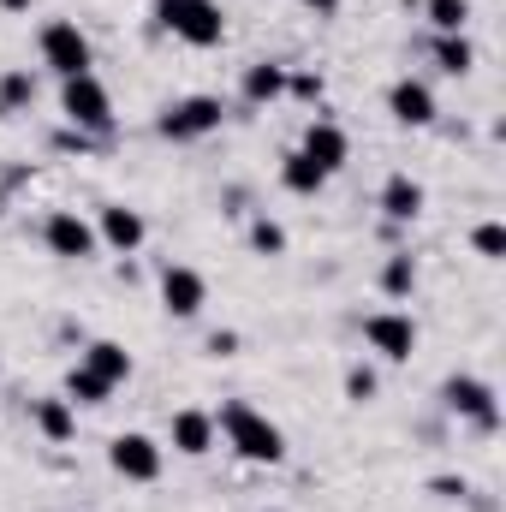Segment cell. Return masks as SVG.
Here are the masks:
<instances>
[{"mask_svg": "<svg viewBox=\"0 0 506 512\" xmlns=\"http://www.w3.org/2000/svg\"><path fill=\"white\" fill-rule=\"evenodd\" d=\"M203 304H209V280L197 268H185V262H167L161 268V310L179 316V322H191Z\"/></svg>", "mask_w": 506, "mask_h": 512, "instance_id": "30bf717a", "label": "cell"}, {"mask_svg": "<svg viewBox=\"0 0 506 512\" xmlns=\"http://www.w3.org/2000/svg\"><path fill=\"white\" fill-rule=\"evenodd\" d=\"M36 429L60 447V441H72L78 435V405L60 393V399H36Z\"/></svg>", "mask_w": 506, "mask_h": 512, "instance_id": "2e32d148", "label": "cell"}, {"mask_svg": "<svg viewBox=\"0 0 506 512\" xmlns=\"http://www.w3.org/2000/svg\"><path fill=\"white\" fill-rule=\"evenodd\" d=\"M42 245H48L54 256H66V262H90V256L102 251L96 221H84L78 209H54V215H48V227H42Z\"/></svg>", "mask_w": 506, "mask_h": 512, "instance_id": "52a82bcc", "label": "cell"}, {"mask_svg": "<svg viewBox=\"0 0 506 512\" xmlns=\"http://www.w3.org/2000/svg\"><path fill=\"white\" fill-rule=\"evenodd\" d=\"M429 24H435L441 36H465V24H471V0H429Z\"/></svg>", "mask_w": 506, "mask_h": 512, "instance_id": "603a6c76", "label": "cell"}, {"mask_svg": "<svg viewBox=\"0 0 506 512\" xmlns=\"http://www.w3.org/2000/svg\"><path fill=\"white\" fill-rule=\"evenodd\" d=\"M233 346H239L233 334H215V340H209V352H215V358H233Z\"/></svg>", "mask_w": 506, "mask_h": 512, "instance_id": "f1b7e54d", "label": "cell"}, {"mask_svg": "<svg viewBox=\"0 0 506 512\" xmlns=\"http://www.w3.org/2000/svg\"><path fill=\"white\" fill-rule=\"evenodd\" d=\"M304 6H316V12H334V6H340V0H304Z\"/></svg>", "mask_w": 506, "mask_h": 512, "instance_id": "f546056e", "label": "cell"}, {"mask_svg": "<svg viewBox=\"0 0 506 512\" xmlns=\"http://www.w3.org/2000/svg\"><path fill=\"white\" fill-rule=\"evenodd\" d=\"M381 292H387V298H411V292H417V256L411 251L387 256V262H381Z\"/></svg>", "mask_w": 506, "mask_h": 512, "instance_id": "ffe728a7", "label": "cell"}, {"mask_svg": "<svg viewBox=\"0 0 506 512\" xmlns=\"http://www.w3.org/2000/svg\"><path fill=\"white\" fill-rule=\"evenodd\" d=\"M441 405H447L453 417L477 423V429H501V405H495V387L483 382V376H447V382H441Z\"/></svg>", "mask_w": 506, "mask_h": 512, "instance_id": "5b68a950", "label": "cell"}, {"mask_svg": "<svg viewBox=\"0 0 506 512\" xmlns=\"http://www.w3.org/2000/svg\"><path fill=\"white\" fill-rule=\"evenodd\" d=\"M108 393H114V382H102L96 370L72 364V376H66V399H72V405H108Z\"/></svg>", "mask_w": 506, "mask_h": 512, "instance_id": "44dd1931", "label": "cell"}, {"mask_svg": "<svg viewBox=\"0 0 506 512\" xmlns=\"http://www.w3.org/2000/svg\"><path fill=\"white\" fill-rule=\"evenodd\" d=\"M381 209H387V221H417V215H423V185H417L411 173H387Z\"/></svg>", "mask_w": 506, "mask_h": 512, "instance_id": "9a60e30c", "label": "cell"}, {"mask_svg": "<svg viewBox=\"0 0 506 512\" xmlns=\"http://www.w3.org/2000/svg\"><path fill=\"white\" fill-rule=\"evenodd\" d=\"M36 102V78L30 72H6L0 78V114H18V108H30Z\"/></svg>", "mask_w": 506, "mask_h": 512, "instance_id": "cb8c5ba5", "label": "cell"}, {"mask_svg": "<svg viewBox=\"0 0 506 512\" xmlns=\"http://www.w3.org/2000/svg\"><path fill=\"white\" fill-rule=\"evenodd\" d=\"M0 6H6V12H24V6H30V0H0Z\"/></svg>", "mask_w": 506, "mask_h": 512, "instance_id": "4dcf8cb0", "label": "cell"}, {"mask_svg": "<svg viewBox=\"0 0 506 512\" xmlns=\"http://www.w3.org/2000/svg\"><path fill=\"white\" fill-rule=\"evenodd\" d=\"M60 114L78 131H114V96L96 72H78V78H60Z\"/></svg>", "mask_w": 506, "mask_h": 512, "instance_id": "3957f363", "label": "cell"}, {"mask_svg": "<svg viewBox=\"0 0 506 512\" xmlns=\"http://www.w3.org/2000/svg\"><path fill=\"white\" fill-rule=\"evenodd\" d=\"M96 239H102L108 251L131 256L143 239H149V227H143V215H137V209H126V203H108V209H102V221H96Z\"/></svg>", "mask_w": 506, "mask_h": 512, "instance_id": "4fadbf2b", "label": "cell"}, {"mask_svg": "<svg viewBox=\"0 0 506 512\" xmlns=\"http://www.w3.org/2000/svg\"><path fill=\"white\" fill-rule=\"evenodd\" d=\"M245 96L251 102H280L286 96V66L280 60H256L251 72H245Z\"/></svg>", "mask_w": 506, "mask_h": 512, "instance_id": "d6986e66", "label": "cell"}, {"mask_svg": "<svg viewBox=\"0 0 506 512\" xmlns=\"http://www.w3.org/2000/svg\"><path fill=\"white\" fill-rule=\"evenodd\" d=\"M286 90H292V96H304V102H316V96H322V78H310V72H304V78H286Z\"/></svg>", "mask_w": 506, "mask_h": 512, "instance_id": "83f0119b", "label": "cell"}, {"mask_svg": "<svg viewBox=\"0 0 506 512\" xmlns=\"http://www.w3.org/2000/svg\"><path fill=\"white\" fill-rule=\"evenodd\" d=\"M280 185H286L292 197H316V191L328 185V173H322V167H316V161H310L304 149H292V155L280 161Z\"/></svg>", "mask_w": 506, "mask_h": 512, "instance_id": "e0dca14e", "label": "cell"}, {"mask_svg": "<svg viewBox=\"0 0 506 512\" xmlns=\"http://www.w3.org/2000/svg\"><path fill=\"white\" fill-rule=\"evenodd\" d=\"M84 370H96L102 382H131V352L120 346V340H96L90 352H84Z\"/></svg>", "mask_w": 506, "mask_h": 512, "instance_id": "ac0fdd59", "label": "cell"}, {"mask_svg": "<svg viewBox=\"0 0 506 512\" xmlns=\"http://www.w3.org/2000/svg\"><path fill=\"white\" fill-rule=\"evenodd\" d=\"M215 429H221L227 447H233L239 459H251V465H280V459H286L280 423H268V417H262L256 405H245V399H227L221 417H215Z\"/></svg>", "mask_w": 506, "mask_h": 512, "instance_id": "6da1fadb", "label": "cell"}, {"mask_svg": "<svg viewBox=\"0 0 506 512\" xmlns=\"http://www.w3.org/2000/svg\"><path fill=\"white\" fill-rule=\"evenodd\" d=\"M155 18L185 48H221L227 42V12L215 0H155Z\"/></svg>", "mask_w": 506, "mask_h": 512, "instance_id": "7a4b0ae2", "label": "cell"}, {"mask_svg": "<svg viewBox=\"0 0 506 512\" xmlns=\"http://www.w3.org/2000/svg\"><path fill=\"white\" fill-rule=\"evenodd\" d=\"M364 340H370L376 358L405 364V358L417 352V322H411L405 310H376V316H364Z\"/></svg>", "mask_w": 506, "mask_h": 512, "instance_id": "ba28073f", "label": "cell"}, {"mask_svg": "<svg viewBox=\"0 0 506 512\" xmlns=\"http://www.w3.org/2000/svg\"><path fill=\"white\" fill-rule=\"evenodd\" d=\"M42 66H48L54 78H78V72H90V36H84L72 18L42 24Z\"/></svg>", "mask_w": 506, "mask_h": 512, "instance_id": "277c9868", "label": "cell"}, {"mask_svg": "<svg viewBox=\"0 0 506 512\" xmlns=\"http://www.w3.org/2000/svg\"><path fill=\"white\" fill-rule=\"evenodd\" d=\"M471 251L489 256V262H501V256H506V227H501V221H483V227L471 233Z\"/></svg>", "mask_w": 506, "mask_h": 512, "instance_id": "484cf974", "label": "cell"}, {"mask_svg": "<svg viewBox=\"0 0 506 512\" xmlns=\"http://www.w3.org/2000/svg\"><path fill=\"white\" fill-rule=\"evenodd\" d=\"M298 149H304V155H310L328 179H334V173L346 167V155H352V137L334 126V120H310V126H304V137H298Z\"/></svg>", "mask_w": 506, "mask_h": 512, "instance_id": "8fae6325", "label": "cell"}, {"mask_svg": "<svg viewBox=\"0 0 506 512\" xmlns=\"http://www.w3.org/2000/svg\"><path fill=\"white\" fill-rule=\"evenodd\" d=\"M108 465H114L126 483H155V477H161V441L143 435V429H126V435H114Z\"/></svg>", "mask_w": 506, "mask_h": 512, "instance_id": "9c48e42d", "label": "cell"}, {"mask_svg": "<svg viewBox=\"0 0 506 512\" xmlns=\"http://www.w3.org/2000/svg\"><path fill=\"white\" fill-rule=\"evenodd\" d=\"M435 60H441V72H453V78H465V72L477 66V48H471L465 36H441V42H435Z\"/></svg>", "mask_w": 506, "mask_h": 512, "instance_id": "7402d4cb", "label": "cell"}, {"mask_svg": "<svg viewBox=\"0 0 506 512\" xmlns=\"http://www.w3.org/2000/svg\"><path fill=\"white\" fill-rule=\"evenodd\" d=\"M251 251L280 256V251H286V227H280V221H268V215H262V221H251Z\"/></svg>", "mask_w": 506, "mask_h": 512, "instance_id": "d4e9b609", "label": "cell"}, {"mask_svg": "<svg viewBox=\"0 0 506 512\" xmlns=\"http://www.w3.org/2000/svg\"><path fill=\"white\" fill-rule=\"evenodd\" d=\"M387 114H393L399 126H429V120H435V90H429L423 78H399V84L387 90Z\"/></svg>", "mask_w": 506, "mask_h": 512, "instance_id": "5bb4252c", "label": "cell"}, {"mask_svg": "<svg viewBox=\"0 0 506 512\" xmlns=\"http://www.w3.org/2000/svg\"><path fill=\"white\" fill-rule=\"evenodd\" d=\"M215 435H221L215 417H209V411H191V405L173 411V423H167V441H173V453H185V459H203V453L215 447Z\"/></svg>", "mask_w": 506, "mask_h": 512, "instance_id": "7c38bea8", "label": "cell"}, {"mask_svg": "<svg viewBox=\"0 0 506 512\" xmlns=\"http://www.w3.org/2000/svg\"><path fill=\"white\" fill-rule=\"evenodd\" d=\"M346 399H352V405H370V399H376V370L358 364V370L346 376Z\"/></svg>", "mask_w": 506, "mask_h": 512, "instance_id": "4316f807", "label": "cell"}, {"mask_svg": "<svg viewBox=\"0 0 506 512\" xmlns=\"http://www.w3.org/2000/svg\"><path fill=\"white\" fill-rule=\"evenodd\" d=\"M221 120H227L221 96H185V102H173V108L161 114V137H167V143H197V137L221 131Z\"/></svg>", "mask_w": 506, "mask_h": 512, "instance_id": "8992f818", "label": "cell"}]
</instances>
